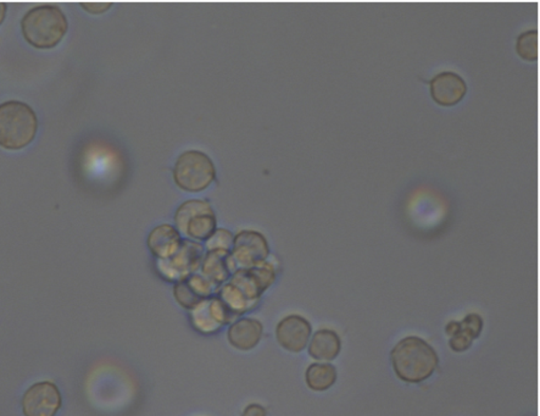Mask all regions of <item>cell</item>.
Wrapping results in <instances>:
<instances>
[{
    "label": "cell",
    "mask_w": 540,
    "mask_h": 416,
    "mask_svg": "<svg viewBox=\"0 0 540 416\" xmlns=\"http://www.w3.org/2000/svg\"><path fill=\"white\" fill-rule=\"evenodd\" d=\"M81 7L90 14H104L113 8V4L111 3H82Z\"/></svg>",
    "instance_id": "cell-23"
},
{
    "label": "cell",
    "mask_w": 540,
    "mask_h": 416,
    "mask_svg": "<svg viewBox=\"0 0 540 416\" xmlns=\"http://www.w3.org/2000/svg\"><path fill=\"white\" fill-rule=\"evenodd\" d=\"M313 326L297 314L286 316L276 326V340L280 347L291 353H300L309 346Z\"/></svg>",
    "instance_id": "cell-11"
},
{
    "label": "cell",
    "mask_w": 540,
    "mask_h": 416,
    "mask_svg": "<svg viewBox=\"0 0 540 416\" xmlns=\"http://www.w3.org/2000/svg\"><path fill=\"white\" fill-rule=\"evenodd\" d=\"M337 369L331 364H311L305 373V382L310 390L323 392L336 384Z\"/></svg>",
    "instance_id": "cell-19"
},
{
    "label": "cell",
    "mask_w": 540,
    "mask_h": 416,
    "mask_svg": "<svg viewBox=\"0 0 540 416\" xmlns=\"http://www.w3.org/2000/svg\"><path fill=\"white\" fill-rule=\"evenodd\" d=\"M270 247L262 232L253 230L239 232L233 239L231 260L233 270L254 268L269 260Z\"/></svg>",
    "instance_id": "cell-7"
},
{
    "label": "cell",
    "mask_w": 540,
    "mask_h": 416,
    "mask_svg": "<svg viewBox=\"0 0 540 416\" xmlns=\"http://www.w3.org/2000/svg\"><path fill=\"white\" fill-rule=\"evenodd\" d=\"M63 404L59 387L53 381H43L27 388L21 399L25 416H55Z\"/></svg>",
    "instance_id": "cell-10"
},
{
    "label": "cell",
    "mask_w": 540,
    "mask_h": 416,
    "mask_svg": "<svg viewBox=\"0 0 540 416\" xmlns=\"http://www.w3.org/2000/svg\"><path fill=\"white\" fill-rule=\"evenodd\" d=\"M395 374L409 384H420L435 373L439 357L430 343L417 336L400 341L391 352Z\"/></svg>",
    "instance_id": "cell-1"
},
{
    "label": "cell",
    "mask_w": 540,
    "mask_h": 416,
    "mask_svg": "<svg viewBox=\"0 0 540 416\" xmlns=\"http://www.w3.org/2000/svg\"><path fill=\"white\" fill-rule=\"evenodd\" d=\"M8 4L0 3V25L3 24L5 15H7Z\"/></svg>",
    "instance_id": "cell-25"
},
{
    "label": "cell",
    "mask_w": 540,
    "mask_h": 416,
    "mask_svg": "<svg viewBox=\"0 0 540 416\" xmlns=\"http://www.w3.org/2000/svg\"><path fill=\"white\" fill-rule=\"evenodd\" d=\"M241 416H267V412L262 404H250L243 410Z\"/></svg>",
    "instance_id": "cell-24"
},
{
    "label": "cell",
    "mask_w": 540,
    "mask_h": 416,
    "mask_svg": "<svg viewBox=\"0 0 540 416\" xmlns=\"http://www.w3.org/2000/svg\"><path fill=\"white\" fill-rule=\"evenodd\" d=\"M25 40L36 49H53L68 32V19L58 5H36L27 11L21 22Z\"/></svg>",
    "instance_id": "cell-2"
},
{
    "label": "cell",
    "mask_w": 540,
    "mask_h": 416,
    "mask_svg": "<svg viewBox=\"0 0 540 416\" xmlns=\"http://www.w3.org/2000/svg\"><path fill=\"white\" fill-rule=\"evenodd\" d=\"M466 90L465 80L455 72H442L431 81L432 98L442 106H455L465 98Z\"/></svg>",
    "instance_id": "cell-12"
},
{
    "label": "cell",
    "mask_w": 540,
    "mask_h": 416,
    "mask_svg": "<svg viewBox=\"0 0 540 416\" xmlns=\"http://www.w3.org/2000/svg\"><path fill=\"white\" fill-rule=\"evenodd\" d=\"M215 177L213 160L202 152L188 151L176 160L174 179L176 184L184 192H204L215 180Z\"/></svg>",
    "instance_id": "cell-5"
},
{
    "label": "cell",
    "mask_w": 540,
    "mask_h": 416,
    "mask_svg": "<svg viewBox=\"0 0 540 416\" xmlns=\"http://www.w3.org/2000/svg\"><path fill=\"white\" fill-rule=\"evenodd\" d=\"M340 352L341 340L335 331L322 329L310 337L309 354L318 362L330 363L335 360Z\"/></svg>",
    "instance_id": "cell-17"
},
{
    "label": "cell",
    "mask_w": 540,
    "mask_h": 416,
    "mask_svg": "<svg viewBox=\"0 0 540 416\" xmlns=\"http://www.w3.org/2000/svg\"><path fill=\"white\" fill-rule=\"evenodd\" d=\"M215 213L204 200H188L175 215V227L183 238L203 243L218 229Z\"/></svg>",
    "instance_id": "cell-4"
},
{
    "label": "cell",
    "mask_w": 540,
    "mask_h": 416,
    "mask_svg": "<svg viewBox=\"0 0 540 416\" xmlns=\"http://www.w3.org/2000/svg\"><path fill=\"white\" fill-rule=\"evenodd\" d=\"M172 293H174L176 303L184 310H188V312L196 307L200 302H202V299L199 297L198 294L193 291V288L189 286L186 280L176 282L174 285Z\"/></svg>",
    "instance_id": "cell-21"
},
{
    "label": "cell",
    "mask_w": 540,
    "mask_h": 416,
    "mask_svg": "<svg viewBox=\"0 0 540 416\" xmlns=\"http://www.w3.org/2000/svg\"><path fill=\"white\" fill-rule=\"evenodd\" d=\"M483 328L481 316L469 314L464 320L450 321L445 328L450 336V347L454 352L461 353L469 350L473 341L480 337Z\"/></svg>",
    "instance_id": "cell-14"
},
{
    "label": "cell",
    "mask_w": 540,
    "mask_h": 416,
    "mask_svg": "<svg viewBox=\"0 0 540 416\" xmlns=\"http://www.w3.org/2000/svg\"><path fill=\"white\" fill-rule=\"evenodd\" d=\"M277 277L278 266L269 259L254 268L236 271L228 282L250 301L261 302L262 296L275 285Z\"/></svg>",
    "instance_id": "cell-8"
},
{
    "label": "cell",
    "mask_w": 540,
    "mask_h": 416,
    "mask_svg": "<svg viewBox=\"0 0 540 416\" xmlns=\"http://www.w3.org/2000/svg\"><path fill=\"white\" fill-rule=\"evenodd\" d=\"M37 130V115L30 105L15 99L0 104V147L21 151L35 141Z\"/></svg>",
    "instance_id": "cell-3"
},
{
    "label": "cell",
    "mask_w": 540,
    "mask_h": 416,
    "mask_svg": "<svg viewBox=\"0 0 540 416\" xmlns=\"http://www.w3.org/2000/svg\"><path fill=\"white\" fill-rule=\"evenodd\" d=\"M235 235L226 229H216L213 235L204 242L206 252L227 251L231 252Z\"/></svg>",
    "instance_id": "cell-22"
},
{
    "label": "cell",
    "mask_w": 540,
    "mask_h": 416,
    "mask_svg": "<svg viewBox=\"0 0 540 416\" xmlns=\"http://www.w3.org/2000/svg\"><path fill=\"white\" fill-rule=\"evenodd\" d=\"M199 273L220 290V287L230 281L231 277L235 273L231 264V252H206Z\"/></svg>",
    "instance_id": "cell-16"
},
{
    "label": "cell",
    "mask_w": 540,
    "mask_h": 416,
    "mask_svg": "<svg viewBox=\"0 0 540 416\" xmlns=\"http://www.w3.org/2000/svg\"><path fill=\"white\" fill-rule=\"evenodd\" d=\"M193 329L203 335H213L237 320L218 295L206 298L189 310Z\"/></svg>",
    "instance_id": "cell-9"
},
{
    "label": "cell",
    "mask_w": 540,
    "mask_h": 416,
    "mask_svg": "<svg viewBox=\"0 0 540 416\" xmlns=\"http://www.w3.org/2000/svg\"><path fill=\"white\" fill-rule=\"evenodd\" d=\"M221 298V301L224 302L226 308L230 310V312L235 316L237 319L243 318L245 314L252 312L254 309L259 307L260 302L250 301L247 296L238 290L236 286H233L230 282H226L220 287L218 293H216Z\"/></svg>",
    "instance_id": "cell-18"
},
{
    "label": "cell",
    "mask_w": 540,
    "mask_h": 416,
    "mask_svg": "<svg viewBox=\"0 0 540 416\" xmlns=\"http://www.w3.org/2000/svg\"><path fill=\"white\" fill-rule=\"evenodd\" d=\"M263 331V325L260 320L243 316L230 325L227 341L236 350L248 352L259 345Z\"/></svg>",
    "instance_id": "cell-13"
},
{
    "label": "cell",
    "mask_w": 540,
    "mask_h": 416,
    "mask_svg": "<svg viewBox=\"0 0 540 416\" xmlns=\"http://www.w3.org/2000/svg\"><path fill=\"white\" fill-rule=\"evenodd\" d=\"M205 253L203 243L184 238L179 251L170 258L155 260V270L161 279L175 285L199 273Z\"/></svg>",
    "instance_id": "cell-6"
},
{
    "label": "cell",
    "mask_w": 540,
    "mask_h": 416,
    "mask_svg": "<svg viewBox=\"0 0 540 416\" xmlns=\"http://www.w3.org/2000/svg\"><path fill=\"white\" fill-rule=\"evenodd\" d=\"M517 53L527 60H536L538 58V32L528 30L520 35L516 43Z\"/></svg>",
    "instance_id": "cell-20"
},
{
    "label": "cell",
    "mask_w": 540,
    "mask_h": 416,
    "mask_svg": "<svg viewBox=\"0 0 540 416\" xmlns=\"http://www.w3.org/2000/svg\"><path fill=\"white\" fill-rule=\"evenodd\" d=\"M183 239L174 225L165 224L155 226L149 232L147 247L155 260H165L179 251Z\"/></svg>",
    "instance_id": "cell-15"
}]
</instances>
